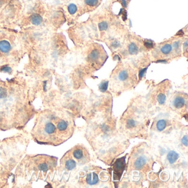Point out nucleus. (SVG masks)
Segmentation results:
<instances>
[{"instance_id": "6", "label": "nucleus", "mask_w": 188, "mask_h": 188, "mask_svg": "<svg viewBox=\"0 0 188 188\" xmlns=\"http://www.w3.org/2000/svg\"><path fill=\"white\" fill-rule=\"evenodd\" d=\"M186 102V98L182 95H177L174 99L173 103L175 108L177 109H180L185 106Z\"/></svg>"}, {"instance_id": "20", "label": "nucleus", "mask_w": 188, "mask_h": 188, "mask_svg": "<svg viewBox=\"0 0 188 188\" xmlns=\"http://www.w3.org/2000/svg\"><path fill=\"white\" fill-rule=\"evenodd\" d=\"M135 126V121L134 120L130 119L127 122V126L128 128H132Z\"/></svg>"}, {"instance_id": "12", "label": "nucleus", "mask_w": 188, "mask_h": 188, "mask_svg": "<svg viewBox=\"0 0 188 188\" xmlns=\"http://www.w3.org/2000/svg\"><path fill=\"white\" fill-rule=\"evenodd\" d=\"M31 22L32 23L35 25H38L40 24L42 22V18L39 14H33L31 17Z\"/></svg>"}, {"instance_id": "2", "label": "nucleus", "mask_w": 188, "mask_h": 188, "mask_svg": "<svg viewBox=\"0 0 188 188\" xmlns=\"http://www.w3.org/2000/svg\"><path fill=\"white\" fill-rule=\"evenodd\" d=\"M84 47L85 59L89 65L99 68L104 64L108 56L102 45L92 42Z\"/></svg>"}, {"instance_id": "5", "label": "nucleus", "mask_w": 188, "mask_h": 188, "mask_svg": "<svg viewBox=\"0 0 188 188\" xmlns=\"http://www.w3.org/2000/svg\"><path fill=\"white\" fill-rule=\"evenodd\" d=\"M125 161L124 158L118 159L113 165V169L115 174L119 175V176H121L125 168Z\"/></svg>"}, {"instance_id": "4", "label": "nucleus", "mask_w": 188, "mask_h": 188, "mask_svg": "<svg viewBox=\"0 0 188 188\" xmlns=\"http://www.w3.org/2000/svg\"><path fill=\"white\" fill-rule=\"evenodd\" d=\"M102 2V0H82L83 14L93 12L95 10Z\"/></svg>"}, {"instance_id": "14", "label": "nucleus", "mask_w": 188, "mask_h": 188, "mask_svg": "<svg viewBox=\"0 0 188 188\" xmlns=\"http://www.w3.org/2000/svg\"><path fill=\"white\" fill-rule=\"evenodd\" d=\"M67 127H68L67 124L63 120H60L58 122V124H57V128L60 131H64L66 130L67 129Z\"/></svg>"}, {"instance_id": "8", "label": "nucleus", "mask_w": 188, "mask_h": 188, "mask_svg": "<svg viewBox=\"0 0 188 188\" xmlns=\"http://www.w3.org/2000/svg\"><path fill=\"white\" fill-rule=\"evenodd\" d=\"M11 45L10 42L6 40L0 41V51L2 53H8L11 50Z\"/></svg>"}, {"instance_id": "22", "label": "nucleus", "mask_w": 188, "mask_h": 188, "mask_svg": "<svg viewBox=\"0 0 188 188\" xmlns=\"http://www.w3.org/2000/svg\"><path fill=\"white\" fill-rule=\"evenodd\" d=\"M39 168L40 169L43 170V171H46L47 169V165L45 163H42L39 165Z\"/></svg>"}, {"instance_id": "15", "label": "nucleus", "mask_w": 188, "mask_h": 188, "mask_svg": "<svg viewBox=\"0 0 188 188\" xmlns=\"http://www.w3.org/2000/svg\"><path fill=\"white\" fill-rule=\"evenodd\" d=\"M76 164L75 161L72 159L67 160V162H66V168L68 170L73 169L74 168L76 167Z\"/></svg>"}, {"instance_id": "7", "label": "nucleus", "mask_w": 188, "mask_h": 188, "mask_svg": "<svg viewBox=\"0 0 188 188\" xmlns=\"http://www.w3.org/2000/svg\"><path fill=\"white\" fill-rule=\"evenodd\" d=\"M98 177L96 173L94 172L89 173L87 175L86 177V182L89 185H93L96 184L98 182Z\"/></svg>"}, {"instance_id": "9", "label": "nucleus", "mask_w": 188, "mask_h": 188, "mask_svg": "<svg viewBox=\"0 0 188 188\" xmlns=\"http://www.w3.org/2000/svg\"><path fill=\"white\" fill-rule=\"evenodd\" d=\"M56 126L51 122H47L45 125L44 130L46 134L52 135L56 131Z\"/></svg>"}, {"instance_id": "19", "label": "nucleus", "mask_w": 188, "mask_h": 188, "mask_svg": "<svg viewBox=\"0 0 188 188\" xmlns=\"http://www.w3.org/2000/svg\"><path fill=\"white\" fill-rule=\"evenodd\" d=\"M108 82H104L102 83L99 86V89H100V91L103 92H105L108 88Z\"/></svg>"}, {"instance_id": "21", "label": "nucleus", "mask_w": 188, "mask_h": 188, "mask_svg": "<svg viewBox=\"0 0 188 188\" xmlns=\"http://www.w3.org/2000/svg\"><path fill=\"white\" fill-rule=\"evenodd\" d=\"M6 96V91L4 89H0V98H4Z\"/></svg>"}, {"instance_id": "13", "label": "nucleus", "mask_w": 188, "mask_h": 188, "mask_svg": "<svg viewBox=\"0 0 188 188\" xmlns=\"http://www.w3.org/2000/svg\"><path fill=\"white\" fill-rule=\"evenodd\" d=\"M74 157L77 159H81L84 156V152L81 148H76L73 152Z\"/></svg>"}, {"instance_id": "1", "label": "nucleus", "mask_w": 188, "mask_h": 188, "mask_svg": "<svg viewBox=\"0 0 188 188\" xmlns=\"http://www.w3.org/2000/svg\"><path fill=\"white\" fill-rule=\"evenodd\" d=\"M183 41L180 38H172L155 45L151 50V55L154 59L165 60L173 59L182 53Z\"/></svg>"}, {"instance_id": "23", "label": "nucleus", "mask_w": 188, "mask_h": 188, "mask_svg": "<svg viewBox=\"0 0 188 188\" xmlns=\"http://www.w3.org/2000/svg\"><path fill=\"white\" fill-rule=\"evenodd\" d=\"M182 143L185 146H188V137L187 136H185L183 138Z\"/></svg>"}, {"instance_id": "3", "label": "nucleus", "mask_w": 188, "mask_h": 188, "mask_svg": "<svg viewBox=\"0 0 188 188\" xmlns=\"http://www.w3.org/2000/svg\"><path fill=\"white\" fill-rule=\"evenodd\" d=\"M136 74L129 66L121 65L114 72L113 80L114 83L118 82L119 86L123 85V88H128L134 82Z\"/></svg>"}, {"instance_id": "17", "label": "nucleus", "mask_w": 188, "mask_h": 188, "mask_svg": "<svg viewBox=\"0 0 188 188\" xmlns=\"http://www.w3.org/2000/svg\"><path fill=\"white\" fill-rule=\"evenodd\" d=\"M157 101L159 104H164L166 100V96L164 93H160L157 95Z\"/></svg>"}, {"instance_id": "11", "label": "nucleus", "mask_w": 188, "mask_h": 188, "mask_svg": "<svg viewBox=\"0 0 188 188\" xmlns=\"http://www.w3.org/2000/svg\"><path fill=\"white\" fill-rule=\"evenodd\" d=\"M146 163V159L143 157H140L135 161L134 163L135 168L137 169H140L142 168Z\"/></svg>"}, {"instance_id": "18", "label": "nucleus", "mask_w": 188, "mask_h": 188, "mask_svg": "<svg viewBox=\"0 0 188 188\" xmlns=\"http://www.w3.org/2000/svg\"><path fill=\"white\" fill-rule=\"evenodd\" d=\"M183 54H185L187 56L188 53V39L187 38L183 43Z\"/></svg>"}, {"instance_id": "10", "label": "nucleus", "mask_w": 188, "mask_h": 188, "mask_svg": "<svg viewBox=\"0 0 188 188\" xmlns=\"http://www.w3.org/2000/svg\"><path fill=\"white\" fill-rule=\"evenodd\" d=\"M179 154L174 151H171L167 155V159L171 164L174 163L179 158Z\"/></svg>"}, {"instance_id": "16", "label": "nucleus", "mask_w": 188, "mask_h": 188, "mask_svg": "<svg viewBox=\"0 0 188 188\" xmlns=\"http://www.w3.org/2000/svg\"><path fill=\"white\" fill-rule=\"evenodd\" d=\"M166 127V122L164 120H161L157 122V128L159 131H161L165 129Z\"/></svg>"}]
</instances>
